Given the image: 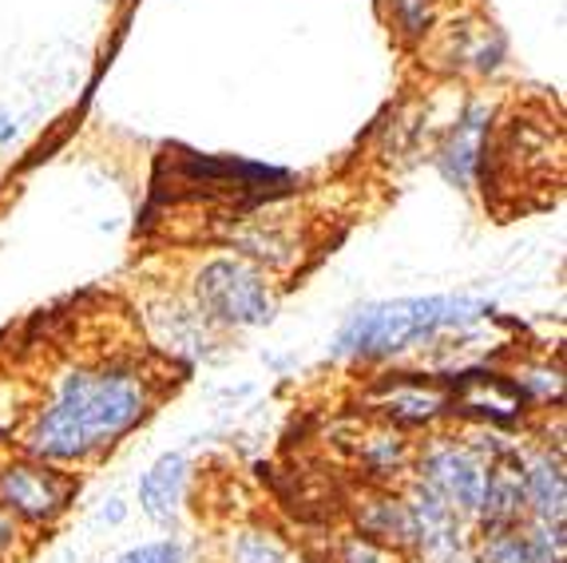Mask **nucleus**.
Wrapping results in <instances>:
<instances>
[{"instance_id": "nucleus-1", "label": "nucleus", "mask_w": 567, "mask_h": 563, "mask_svg": "<svg viewBox=\"0 0 567 563\" xmlns=\"http://www.w3.org/2000/svg\"><path fill=\"white\" fill-rule=\"evenodd\" d=\"M152 373L135 357L72 366L24 429V449L44 464H87L104 457L152 413Z\"/></svg>"}, {"instance_id": "nucleus-2", "label": "nucleus", "mask_w": 567, "mask_h": 563, "mask_svg": "<svg viewBox=\"0 0 567 563\" xmlns=\"http://www.w3.org/2000/svg\"><path fill=\"white\" fill-rule=\"evenodd\" d=\"M484 318H492V301L468 298V294L373 301L350 314V321L338 329L333 354L350 361H389L445 334H464Z\"/></svg>"}, {"instance_id": "nucleus-3", "label": "nucleus", "mask_w": 567, "mask_h": 563, "mask_svg": "<svg viewBox=\"0 0 567 563\" xmlns=\"http://www.w3.org/2000/svg\"><path fill=\"white\" fill-rule=\"evenodd\" d=\"M195 301L207 321L227 329L270 326L278 314V294L258 266L243 258H210L195 274Z\"/></svg>"}, {"instance_id": "nucleus-4", "label": "nucleus", "mask_w": 567, "mask_h": 563, "mask_svg": "<svg viewBox=\"0 0 567 563\" xmlns=\"http://www.w3.org/2000/svg\"><path fill=\"white\" fill-rule=\"evenodd\" d=\"M76 484L56 472V464H44L37 457L4 460L0 464V512L17 516L24 524H52L72 504Z\"/></svg>"}, {"instance_id": "nucleus-5", "label": "nucleus", "mask_w": 567, "mask_h": 563, "mask_svg": "<svg viewBox=\"0 0 567 563\" xmlns=\"http://www.w3.org/2000/svg\"><path fill=\"white\" fill-rule=\"evenodd\" d=\"M413 469L416 480L429 484L449 508H456L464 520H476V508H481L484 497V472H488L481 452L441 437V441H429L416 452Z\"/></svg>"}, {"instance_id": "nucleus-6", "label": "nucleus", "mask_w": 567, "mask_h": 563, "mask_svg": "<svg viewBox=\"0 0 567 563\" xmlns=\"http://www.w3.org/2000/svg\"><path fill=\"white\" fill-rule=\"evenodd\" d=\"M405 504H409V520H413V540H409V547H413L421 560L449 563V560H456V555H464V547H468L464 524H468V520H464L456 508H449L445 500L436 497L429 484H421V480L405 492Z\"/></svg>"}, {"instance_id": "nucleus-7", "label": "nucleus", "mask_w": 567, "mask_h": 563, "mask_svg": "<svg viewBox=\"0 0 567 563\" xmlns=\"http://www.w3.org/2000/svg\"><path fill=\"white\" fill-rule=\"evenodd\" d=\"M528 520V500H524V457L508 452L501 460H488L484 472V497L476 508V524L481 532H504V528H520Z\"/></svg>"}, {"instance_id": "nucleus-8", "label": "nucleus", "mask_w": 567, "mask_h": 563, "mask_svg": "<svg viewBox=\"0 0 567 563\" xmlns=\"http://www.w3.org/2000/svg\"><path fill=\"white\" fill-rule=\"evenodd\" d=\"M436 60H445L449 72H473L488 75L501 68L504 60V37L501 29H492L488 20H461L441 32L436 44Z\"/></svg>"}, {"instance_id": "nucleus-9", "label": "nucleus", "mask_w": 567, "mask_h": 563, "mask_svg": "<svg viewBox=\"0 0 567 563\" xmlns=\"http://www.w3.org/2000/svg\"><path fill=\"white\" fill-rule=\"evenodd\" d=\"M488 104H473L468 112L456 120V127L449 132V140L436 151V167L453 187L468 191L476 183L484 167V135H488Z\"/></svg>"}, {"instance_id": "nucleus-10", "label": "nucleus", "mask_w": 567, "mask_h": 563, "mask_svg": "<svg viewBox=\"0 0 567 563\" xmlns=\"http://www.w3.org/2000/svg\"><path fill=\"white\" fill-rule=\"evenodd\" d=\"M183 489H187V457L183 452H167L140 480L143 516L155 520V524H171V520L179 516Z\"/></svg>"}, {"instance_id": "nucleus-11", "label": "nucleus", "mask_w": 567, "mask_h": 563, "mask_svg": "<svg viewBox=\"0 0 567 563\" xmlns=\"http://www.w3.org/2000/svg\"><path fill=\"white\" fill-rule=\"evenodd\" d=\"M524 500H528V516L539 520L567 516V477L559 452L544 449L532 460H524Z\"/></svg>"}, {"instance_id": "nucleus-12", "label": "nucleus", "mask_w": 567, "mask_h": 563, "mask_svg": "<svg viewBox=\"0 0 567 563\" xmlns=\"http://www.w3.org/2000/svg\"><path fill=\"white\" fill-rule=\"evenodd\" d=\"M358 528L365 540H378L385 547H409L413 540V520H409V504L398 492H378L358 508Z\"/></svg>"}, {"instance_id": "nucleus-13", "label": "nucleus", "mask_w": 567, "mask_h": 563, "mask_svg": "<svg viewBox=\"0 0 567 563\" xmlns=\"http://www.w3.org/2000/svg\"><path fill=\"white\" fill-rule=\"evenodd\" d=\"M361 464H365V472L378 484H393V480H401L409 469H413V444L401 437V432L393 429H378V432H369L365 441H361L358 449Z\"/></svg>"}, {"instance_id": "nucleus-14", "label": "nucleus", "mask_w": 567, "mask_h": 563, "mask_svg": "<svg viewBox=\"0 0 567 563\" xmlns=\"http://www.w3.org/2000/svg\"><path fill=\"white\" fill-rule=\"evenodd\" d=\"M389 24L401 40L416 44L441 24V0H389Z\"/></svg>"}, {"instance_id": "nucleus-15", "label": "nucleus", "mask_w": 567, "mask_h": 563, "mask_svg": "<svg viewBox=\"0 0 567 563\" xmlns=\"http://www.w3.org/2000/svg\"><path fill=\"white\" fill-rule=\"evenodd\" d=\"M227 563H290V547L275 532L246 528V532L230 535Z\"/></svg>"}, {"instance_id": "nucleus-16", "label": "nucleus", "mask_w": 567, "mask_h": 563, "mask_svg": "<svg viewBox=\"0 0 567 563\" xmlns=\"http://www.w3.org/2000/svg\"><path fill=\"white\" fill-rule=\"evenodd\" d=\"M524 544H528L532 560L536 563H564L567 555V540H564V520H539L528 516L520 524Z\"/></svg>"}, {"instance_id": "nucleus-17", "label": "nucleus", "mask_w": 567, "mask_h": 563, "mask_svg": "<svg viewBox=\"0 0 567 563\" xmlns=\"http://www.w3.org/2000/svg\"><path fill=\"white\" fill-rule=\"evenodd\" d=\"M481 563H536L524 544L520 528H504V532H484L481 540Z\"/></svg>"}, {"instance_id": "nucleus-18", "label": "nucleus", "mask_w": 567, "mask_h": 563, "mask_svg": "<svg viewBox=\"0 0 567 563\" xmlns=\"http://www.w3.org/2000/svg\"><path fill=\"white\" fill-rule=\"evenodd\" d=\"M441 409H445V401L433 397V393H425V389H405V393L389 397V413L398 417V421H409V424L433 421Z\"/></svg>"}, {"instance_id": "nucleus-19", "label": "nucleus", "mask_w": 567, "mask_h": 563, "mask_svg": "<svg viewBox=\"0 0 567 563\" xmlns=\"http://www.w3.org/2000/svg\"><path fill=\"white\" fill-rule=\"evenodd\" d=\"M338 563H401V555L393 547L378 544V540H365V535H350L341 544Z\"/></svg>"}, {"instance_id": "nucleus-20", "label": "nucleus", "mask_w": 567, "mask_h": 563, "mask_svg": "<svg viewBox=\"0 0 567 563\" xmlns=\"http://www.w3.org/2000/svg\"><path fill=\"white\" fill-rule=\"evenodd\" d=\"M115 563H187L179 540H155V544H140L132 552H123Z\"/></svg>"}, {"instance_id": "nucleus-21", "label": "nucleus", "mask_w": 567, "mask_h": 563, "mask_svg": "<svg viewBox=\"0 0 567 563\" xmlns=\"http://www.w3.org/2000/svg\"><path fill=\"white\" fill-rule=\"evenodd\" d=\"M12 544H17V524H12V516H4V512H0V555L9 552Z\"/></svg>"}, {"instance_id": "nucleus-22", "label": "nucleus", "mask_w": 567, "mask_h": 563, "mask_svg": "<svg viewBox=\"0 0 567 563\" xmlns=\"http://www.w3.org/2000/svg\"><path fill=\"white\" fill-rule=\"evenodd\" d=\"M12 135H17V123H12L9 115H0V143H9Z\"/></svg>"}, {"instance_id": "nucleus-23", "label": "nucleus", "mask_w": 567, "mask_h": 563, "mask_svg": "<svg viewBox=\"0 0 567 563\" xmlns=\"http://www.w3.org/2000/svg\"><path fill=\"white\" fill-rule=\"evenodd\" d=\"M449 563H481V560H476V555L464 552V555H456V560H449Z\"/></svg>"}]
</instances>
